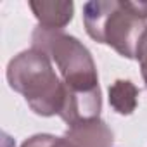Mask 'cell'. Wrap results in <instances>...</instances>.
Instances as JSON below:
<instances>
[{
	"instance_id": "obj_1",
	"label": "cell",
	"mask_w": 147,
	"mask_h": 147,
	"mask_svg": "<svg viewBox=\"0 0 147 147\" xmlns=\"http://www.w3.org/2000/svg\"><path fill=\"white\" fill-rule=\"evenodd\" d=\"M83 24L90 38L126 59H135L147 31V2L92 0L83 5Z\"/></svg>"
},
{
	"instance_id": "obj_8",
	"label": "cell",
	"mask_w": 147,
	"mask_h": 147,
	"mask_svg": "<svg viewBox=\"0 0 147 147\" xmlns=\"http://www.w3.org/2000/svg\"><path fill=\"white\" fill-rule=\"evenodd\" d=\"M21 147H75L64 135L55 137L50 133H36L23 142Z\"/></svg>"
},
{
	"instance_id": "obj_9",
	"label": "cell",
	"mask_w": 147,
	"mask_h": 147,
	"mask_svg": "<svg viewBox=\"0 0 147 147\" xmlns=\"http://www.w3.org/2000/svg\"><path fill=\"white\" fill-rule=\"evenodd\" d=\"M135 59H137L138 64H140V73H142L144 83H145V87H147V31H145V35L142 36V40H140V43H138Z\"/></svg>"
},
{
	"instance_id": "obj_10",
	"label": "cell",
	"mask_w": 147,
	"mask_h": 147,
	"mask_svg": "<svg viewBox=\"0 0 147 147\" xmlns=\"http://www.w3.org/2000/svg\"><path fill=\"white\" fill-rule=\"evenodd\" d=\"M2 137H4V140H2V147H16V144L11 140V137H9L7 133H4Z\"/></svg>"
},
{
	"instance_id": "obj_2",
	"label": "cell",
	"mask_w": 147,
	"mask_h": 147,
	"mask_svg": "<svg viewBox=\"0 0 147 147\" xmlns=\"http://www.w3.org/2000/svg\"><path fill=\"white\" fill-rule=\"evenodd\" d=\"M9 87L21 94L30 109L38 116H59L66 99V85L54 69L52 59L31 47L9 61Z\"/></svg>"
},
{
	"instance_id": "obj_5",
	"label": "cell",
	"mask_w": 147,
	"mask_h": 147,
	"mask_svg": "<svg viewBox=\"0 0 147 147\" xmlns=\"http://www.w3.org/2000/svg\"><path fill=\"white\" fill-rule=\"evenodd\" d=\"M64 137L75 147H113L114 133L100 118L67 126Z\"/></svg>"
},
{
	"instance_id": "obj_3",
	"label": "cell",
	"mask_w": 147,
	"mask_h": 147,
	"mask_svg": "<svg viewBox=\"0 0 147 147\" xmlns=\"http://www.w3.org/2000/svg\"><path fill=\"white\" fill-rule=\"evenodd\" d=\"M31 47L45 52L55 62L67 90L90 92L100 88L94 57L76 36L36 26L31 35Z\"/></svg>"
},
{
	"instance_id": "obj_4",
	"label": "cell",
	"mask_w": 147,
	"mask_h": 147,
	"mask_svg": "<svg viewBox=\"0 0 147 147\" xmlns=\"http://www.w3.org/2000/svg\"><path fill=\"white\" fill-rule=\"evenodd\" d=\"M100 111H102L100 88L90 92H73L66 88V99L59 116L67 126H73L83 121H92L100 118Z\"/></svg>"
},
{
	"instance_id": "obj_6",
	"label": "cell",
	"mask_w": 147,
	"mask_h": 147,
	"mask_svg": "<svg viewBox=\"0 0 147 147\" xmlns=\"http://www.w3.org/2000/svg\"><path fill=\"white\" fill-rule=\"evenodd\" d=\"M30 9L38 19V26L59 31L69 24L75 14V4L71 0H31Z\"/></svg>"
},
{
	"instance_id": "obj_7",
	"label": "cell",
	"mask_w": 147,
	"mask_h": 147,
	"mask_svg": "<svg viewBox=\"0 0 147 147\" xmlns=\"http://www.w3.org/2000/svg\"><path fill=\"white\" fill-rule=\"evenodd\" d=\"M138 87L130 80H116L109 87V104L111 107L121 114L130 116L138 106Z\"/></svg>"
}]
</instances>
